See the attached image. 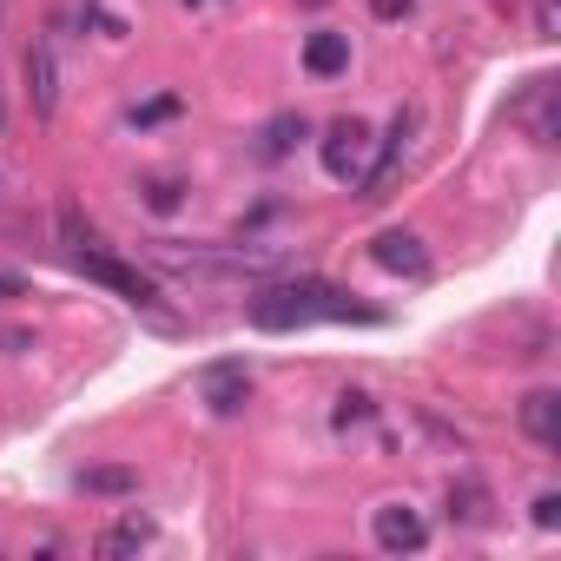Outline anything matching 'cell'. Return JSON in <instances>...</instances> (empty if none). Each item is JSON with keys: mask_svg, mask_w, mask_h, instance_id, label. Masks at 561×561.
Segmentation results:
<instances>
[{"mask_svg": "<svg viewBox=\"0 0 561 561\" xmlns=\"http://www.w3.org/2000/svg\"><path fill=\"white\" fill-rule=\"evenodd\" d=\"M244 318H251V331H271V337L305 331V324H377L370 305H357L351 291L324 285V277H285V285L251 291Z\"/></svg>", "mask_w": 561, "mask_h": 561, "instance_id": "cell-1", "label": "cell"}, {"mask_svg": "<svg viewBox=\"0 0 561 561\" xmlns=\"http://www.w3.org/2000/svg\"><path fill=\"white\" fill-rule=\"evenodd\" d=\"M60 238H67V264L80 271V277H93V285H106V291H119L133 311H146V318H159V324H172L165 311H159V285L139 271V264H126V257H113L93 231H80V218L73 211H60Z\"/></svg>", "mask_w": 561, "mask_h": 561, "instance_id": "cell-2", "label": "cell"}, {"mask_svg": "<svg viewBox=\"0 0 561 561\" xmlns=\"http://www.w3.org/2000/svg\"><path fill=\"white\" fill-rule=\"evenodd\" d=\"M370 152H377V139H370V126H364V119H331V126H324V139H318L324 172H331L337 185H351V192H357V179L370 172Z\"/></svg>", "mask_w": 561, "mask_h": 561, "instance_id": "cell-3", "label": "cell"}, {"mask_svg": "<svg viewBox=\"0 0 561 561\" xmlns=\"http://www.w3.org/2000/svg\"><path fill=\"white\" fill-rule=\"evenodd\" d=\"M416 126H423L416 113H397V119H390V139L370 152V172L357 179V192H364L370 205H377V198H390V185H397V172H403V159H410V139H416Z\"/></svg>", "mask_w": 561, "mask_h": 561, "instance_id": "cell-4", "label": "cell"}, {"mask_svg": "<svg viewBox=\"0 0 561 561\" xmlns=\"http://www.w3.org/2000/svg\"><path fill=\"white\" fill-rule=\"evenodd\" d=\"M370 535H377L383 554H423V548H430V522H423V508H410V502L370 508Z\"/></svg>", "mask_w": 561, "mask_h": 561, "instance_id": "cell-5", "label": "cell"}, {"mask_svg": "<svg viewBox=\"0 0 561 561\" xmlns=\"http://www.w3.org/2000/svg\"><path fill=\"white\" fill-rule=\"evenodd\" d=\"M21 80H27V106H34V119H54V113H60V47H54L47 34L27 47Z\"/></svg>", "mask_w": 561, "mask_h": 561, "instance_id": "cell-6", "label": "cell"}, {"mask_svg": "<svg viewBox=\"0 0 561 561\" xmlns=\"http://www.w3.org/2000/svg\"><path fill=\"white\" fill-rule=\"evenodd\" d=\"M198 403H205L211 416H238V410L251 403V370H244L238 357L205 364V370H198Z\"/></svg>", "mask_w": 561, "mask_h": 561, "instance_id": "cell-7", "label": "cell"}, {"mask_svg": "<svg viewBox=\"0 0 561 561\" xmlns=\"http://www.w3.org/2000/svg\"><path fill=\"white\" fill-rule=\"evenodd\" d=\"M508 119H515L535 146H554V139H561V119H554V80H548V73L528 80V93L508 106Z\"/></svg>", "mask_w": 561, "mask_h": 561, "instance_id": "cell-8", "label": "cell"}, {"mask_svg": "<svg viewBox=\"0 0 561 561\" xmlns=\"http://www.w3.org/2000/svg\"><path fill=\"white\" fill-rule=\"evenodd\" d=\"M370 257H377L383 271H397V277H430V251H423L416 231H377Z\"/></svg>", "mask_w": 561, "mask_h": 561, "instance_id": "cell-9", "label": "cell"}, {"mask_svg": "<svg viewBox=\"0 0 561 561\" xmlns=\"http://www.w3.org/2000/svg\"><path fill=\"white\" fill-rule=\"evenodd\" d=\"M152 541H159V522H152V515H139V508H126L119 522H106V528H100V541H93V548H100L106 561H119V554L152 548Z\"/></svg>", "mask_w": 561, "mask_h": 561, "instance_id": "cell-10", "label": "cell"}, {"mask_svg": "<svg viewBox=\"0 0 561 561\" xmlns=\"http://www.w3.org/2000/svg\"><path fill=\"white\" fill-rule=\"evenodd\" d=\"M522 436L541 449H561V397L554 390H528L522 397Z\"/></svg>", "mask_w": 561, "mask_h": 561, "instance_id": "cell-11", "label": "cell"}, {"mask_svg": "<svg viewBox=\"0 0 561 561\" xmlns=\"http://www.w3.org/2000/svg\"><path fill=\"white\" fill-rule=\"evenodd\" d=\"M449 522H456V528H489V522H495V502H489V489H482L476 476L449 482Z\"/></svg>", "mask_w": 561, "mask_h": 561, "instance_id": "cell-12", "label": "cell"}, {"mask_svg": "<svg viewBox=\"0 0 561 561\" xmlns=\"http://www.w3.org/2000/svg\"><path fill=\"white\" fill-rule=\"evenodd\" d=\"M305 67H311L318 80H337V73L351 67V34H331V27L311 34V41H305Z\"/></svg>", "mask_w": 561, "mask_h": 561, "instance_id": "cell-13", "label": "cell"}, {"mask_svg": "<svg viewBox=\"0 0 561 561\" xmlns=\"http://www.w3.org/2000/svg\"><path fill=\"white\" fill-rule=\"evenodd\" d=\"M298 139H305V119H298V113L271 119V126H264V146H257V159H285V152H291Z\"/></svg>", "mask_w": 561, "mask_h": 561, "instance_id": "cell-14", "label": "cell"}, {"mask_svg": "<svg viewBox=\"0 0 561 561\" xmlns=\"http://www.w3.org/2000/svg\"><path fill=\"white\" fill-rule=\"evenodd\" d=\"M370 416H377V397H370V390H344V397H337V410H331V423H337V430H364Z\"/></svg>", "mask_w": 561, "mask_h": 561, "instance_id": "cell-15", "label": "cell"}, {"mask_svg": "<svg viewBox=\"0 0 561 561\" xmlns=\"http://www.w3.org/2000/svg\"><path fill=\"white\" fill-rule=\"evenodd\" d=\"M80 489H87V495H133L139 476H133V469H80Z\"/></svg>", "mask_w": 561, "mask_h": 561, "instance_id": "cell-16", "label": "cell"}, {"mask_svg": "<svg viewBox=\"0 0 561 561\" xmlns=\"http://www.w3.org/2000/svg\"><path fill=\"white\" fill-rule=\"evenodd\" d=\"M146 205L152 211H179L185 205V185L179 179H146Z\"/></svg>", "mask_w": 561, "mask_h": 561, "instance_id": "cell-17", "label": "cell"}, {"mask_svg": "<svg viewBox=\"0 0 561 561\" xmlns=\"http://www.w3.org/2000/svg\"><path fill=\"white\" fill-rule=\"evenodd\" d=\"M172 113H179V100H172V93H159V100L133 106V126H159V119H172Z\"/></svg>", "mask_w": 561, "mask_h": 561, "instance_id": "cell-18", "label": "cell"}, {"mask_svg": "<svg viewBox=\"0 0 561 561\" xmlns=\"http://www.w3.org/2000/svg\"><path fill=\"white\" fill-rule=\"evenodd\" d=\"M535 41H561V8L554 0H535Z\"/></svg>", "mask_w": 561, "mask_h": 561, "instance_id": "cell-19", "label": "cell"}, {"mask_svg": "<svg viewBox=\"0 0 561 561\" xmlns=\"http://www.w3.org/2000/svg\"><path fill=\"white\" fill-rule=\"evenodd\" d=\"M535 528H561V495H554V489L535 495Z\"/></svg>", "mask_w": 561, "mask_h": 561, "instance_id": "cell-20", "label": "cell"}, {"mask_svg": "<svg viewBox=\"0 0 561 561\" xmlns=\"http://www.w3.org/2000/svg\"><path fill=\"white\" fill-rule=\"evenodd\" d=\"M410 8H416V0H370V14H377V21H403Z\"/></svg>", "mask_w": 561, "mask_h": 561, "instance_id": "cell-21", "label": "cell"}, {"mask_svg": "<svg viewBox=\"0 0 561 561\" xmlns=\"http://www.w3.org/2000/svg\"><path fill=\"white\" fill-rule=\"evenodd\" d=\"M305 8H324V0H305Z\"/></svg>", "mask_w": 561, "mask_h": 561, "instance_id": "cell-22", "label": "cell"}, {"mask_svg": "<svg viewBox=\"0 0 561 561\" xmlns=\"http://www.w3.org/2000/svg\"><path fill=\"white\" fill-rule=\"evenodd\" d=\"M185 8H198V0H185Z\"/></svg>", "mask_w": 561, "mask_h": 561, "instance_id": "cell-23", "label": "cell"}, {"mask_svg": "<svg viewBox=\"0 0 561 561\" xmlns=\"http://www.w3.org/2000/svg\"><path fill=\"white\" fill-rule=\"evenodd\" d=\"M0 291H8V285H0Z\"/></svg>", "mask_w": 561, "mask_h": 561, "instance_id": "cell-24", "label": "cell"}]
</instances>
